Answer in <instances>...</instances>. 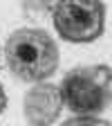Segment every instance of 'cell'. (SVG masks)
I'll list each match as a JSON object with an SVG mask.
<instances>
[{
  "instance_id": "cell-1",
  "label": "cell",
  "mask_w": 112,
  "mask_h": 126,
  "mask_svg": "<svg viewBox=\"0 0 112 126\" xmlns=\"http://www.w3.org/2000/svg\"><path fill=\"white\" fill-rule=\"evenodd\" d=\"M5 59L9 72L27 83H43L58 68V45L45 29L20 27L7 38Z\"/></svg>"
},
{
  "instance_id": "cell-2",
  "label": "cell",
  "mask_w": 112,
  "mask_h": 126,
  "mask_svg": "<svg viewBox=\"0 0 112 126\" xmlns=\"http://www.w3.org/2000/svg\"><path fill=\"white\" fill-rule=\"evenodd\" d=\"M61 99L70 110L83 117H97L110 106L112 72L108 65H83L65 74L61 83Z\"/></svg>"
},
{
  "instance_id": "cell-3",
  "label": "cell",
  "mask_w": 112,
  "mask_h": 126,
  "mask_svg": "<svg viewBox=\"0 0 112 126\" xmlns=\"http://www.w3.org/2000/svg\"><path fill=\"white\" fill-rule=\"evenodd\" d=\"M52 23L61 38L70 43H92L103 34L105 7L103 2H54L52 5Z\"/></svg>"
},
{
  "instance_id": "cell-4",
  "label": "cell",
  "mask_w": 112,
  "mask_h": 126,
  "mask_svg": "<svg viewBox=\"0 0 112 126\" xmlns=\"http://www.w3.org/2000/svg\"><path fill=\"white\" fill-rule=\"evenodd\" d=\"M61 108V90L52 83H34V88L25 94L23 101V110L29 126H50L58 119Z\"/></svg>"
},
{
  "instance_id": "cell-5",
  "label": "cell",
  "mask_w": 112,
  "mask_h": 126,
  "mask_svg": "<svg viewBox=\"0 0 112 126\" xmlns=\"http://www.w3.org/2000/svg\"><path fill=\"white\" fill-rule=\"evenodd\" d=\"M23 14L31 23H45L52 16V2H40V0H27L23 2Z\"/></svg>"
},
{
  "instance_id": "cell-6",
  "label": "cell",
  "mask_w": 112,
  "mask_h": 126,
  "mask_svg": "<svg viewBox=\"0 0 112 126\" xmlns=\"http://www.w3.org/2000/svg\"><path fill=\"white\" fill-rule=\"evenodd\" d=\"M61 126H110L108 122L99 119V117H83V115H76L67 122H63Z\"/></svg>"
},
{
  "instance_id": "cell-7",
  "label": "cell",
  "mask_w": 112,
  "mask_h": 126,
  "mask_svg": "<svg viewBox=\"0 0 112 126\" xmlns=\"http://www.w3.org/2000/svg\"><path fill=\"white\" fill-rule=\"evenodd\" d=\"M5 106H7V94H5V88H2V83H0V113L5 110Z\"/></svg>"
}]
</instances>
